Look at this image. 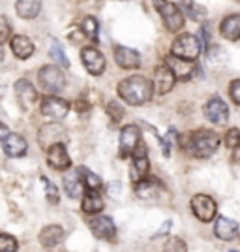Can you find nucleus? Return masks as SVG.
I'll list each match as a JSON object with an SVG mask.
<instances>
[{
    "label": "nucleus",
    "instance_id": "nucleus-13",
    "mask_svg": "<svg viewBox=\"0 0 240 252\" xmlns=\"http://www.w3.org/2000/svg\"><path fill=\"white\" fill-rule=\"evenodd\" d=\"M205 115L214 125H225L229 121V109H227V105H225L223 100H219V98L214 96L205 105Z\"/></svg>",
    "mask_w": 240,
    "mask_h": 252
},
{
    "label": "nucleus",
    "instance_id": "nucleus-11",
    "mask_svg": "<svg viewBox=\"0 0 240 252\" xmlns=\"http://www.w3.org/2000/svg\"><path fill=\"white\" fill-rule=\"evenodd\" d=\"M88 228L92 230L98 239H105V241H113L116 235L115 222L109 217H92L88 220Z\"/></svg>",
    "mask_w": 240,
    "mask_h": 252
},
{
    "label": "nucleus",
    "instance_id": "nucleus-10",
    "mask_svg": "<svg viewBox=\"0 0 240 252\" xmlns=\"http://www.w3.org/2000/svg\"><path fill=\"white\" fill-rule=\"evenodd\" d=\"M141 130L135 125H128L120 132V157H130L141 145Z\"/></svg>",
    "mask_w": 240,
    "mask_h": 252
},
{
    "label": "nucleus",
    "instance_id": "nucleus-28",
    "mask_svg": "<svg viewBox=\"0 0 240 252\" xmlns=\"http://www.w3.org/2000/svg\"><path fill=\"white\" fill-rule=\"evenodd\" d=\"M81 29H83V32L86 34V38H88V40L98 42V36H100V25H98V21H96L94 17H84Z\"/></svg>",
    "mask_w": 240,
    "mask_h": 252
},
{
    "label": "nucleus",
    "instance_id": "nucleus-9",
    "mask_svg": "<svg viewBox=\"0 0 240 252\" xmlns=\"http://www.w3.org/2000/svg\"><path fill=\"white\" fill-rule=\"evenodd\" d=\"M42 147L51 149L53 145H64L68 141V132L62 125H45L38 134Z\"/></svg>",
    "mask_w": 240,
    "mask_h": 252
},
{
    "label": "nucleus",
    "instance_id": "nucleus-8",
    "mask_svg": "<svg viewBox=\"0 0 240 252\" xmlns=\"http://www.w3.org/2000/svg\"><path fill=\"white\" fill-rule=\"evenodd\" d=\"M40 111H42L43 117H49V119H54V121H62L64 117L68 115V111H70V105L62 98L49 94L42 100Z\"/></svg>",
    "mask_w": 240,
    "mask_h": 252
},
{
    "label": "nucleus",
    "instance_id": "nucleus-14",
    "mask_svg": "<svg viewBox=\"0 0 240 252\" xmlns=\"http://www.w3.org/2000/svg\"><path fill=\"white\" fill-rule=\"evenodd\" d=\"M175 85V74L167 64H160L154 70V91L158 94H167Z\"/></svg>",
    "mask_w": 240,
    "mask_h": 252
},
{
    "label": "nucleus",
    "instance_id": "nucleus-17",
    "mask_svg": "<svg viewBox=\"0 0 240 252\" xmlns=\"http://www.w3.org/2000/svg\"><path fill=\"white\" fill-rule=\"evenodd\" d=\"M115 61L120 68H126V70H132V68H139L141 66V57L135 49H130V47H116L115 49Z\"/></svg>",
    "mask_w": 240,
    "mask_h": 252
},
{
    "label": "nucleus",
    "instance_id": "nucleus-32",
    "mask_svg": "<svg viewBox=\"0 0 240 252\" xmlns=\"http://www.w3.org/2000/svg\"><path fill=\"white\" fill-rule=\"evenodd\" d=\"M51 57L56 61V63L60 64V66H70V61H68V57L64 55V47L60 45V42H53L51 45Z\"/></svg>",
    "mask_w": 240,
    "mask_h": 252
},
{
    "label": "nucleus",
    "instance_id": "nucleus-5",
    "mask_svg": "<svg viewBox=\"0 0 240 252\" xmlns=\"http://www.w3.org/2000/svg\"><path fill=\"white\" fill-rule=\"evenodd\" d=\"M38 81H40L43 91L54 94V93H58V91L64 89L66 77H64L62 70L58 66H43L42 70H40V74H38Z\"/></svg>",
    "mask_w": 240,
    "mask_h": 252
},
{
    "label": "nucleus",
    "instance_id": "nucleus-29",
    "mask_svg": "<svg viewBox=\"0 0 240 252\" xmlns=\"http://www.w3.org/2000/svg\"><path fill=\"white\" fill-rule=\"evenodd\" d=\"M135 192L139 198H154L158 194V185L154 181H143V183H139L135 185Z\"/></svg>",
    "mask_w": 240,
    "mask_h": 252
},
{
    "label": "nucleus",
    "instance_id": "nucleus-38",
    "mask_svg": "<svg viewBox=\"0 0 240 252\" xmlns=\"http://www.w3.org/2000/svg\"><path fill=\"white\" fill-rule=\"evenodd\" d=\"M10 32H11L10 23L6 21L4 17H0V43H4L10 38Z\"/></svg>",
    "mask_w": 240,
    "mask_h": 252
},
{
    "label": "nucleus",
    "instance_id": "nucleus-27",
    "mask_svg": "<svg viewBox=\"0 0 240 252\" xmlns=\"http://www.w3.org/2000/svg\"><path fill=\"white\" fill-rule=\"evenodd\" d=\"M77 173H79V177H81V181H83V187L86 190H98L100 187H102V181H100V177H98L96 173H92L90 169L77 168Z\"/></svg>",
    "mask_w": 240,
    "mask_h": 252
},
{
    "label": "nucleus",
    "instance_id": "nucleus-18",
    "mask_svg": "<svg viewBox=\"0 0 240 252\" xmlns=\"http://www.w3.org/2000/svg\"><path fill=\"white\" fill-rule=\"evenodd\" d=\"M214 233L221 241H231L239 233V224L235 220H231V219H227V217H218L216 224H214Z\"/></svg>",
    "mask_w": 240,
    "mask_h": 252
},
{
    "label": "nucleus",
    "instance_id": "nucleus-25",
    "mask_svg": "<svg viewBox=\"0 0 240 252\" xmlns=\"http://www.w3.org/2000/svg\"><path fill=\"white\" fill-rule=\"evenodd\" d=\"M15 8H17V15L19 17H23V19H34L40 13L42 4L38 0H19L15 4Z\"/></svg>",
    "mask_w": 240,
    "mask_h": 252
},
{
    "label": "nucleus",
    "instance_id": "nucleus-41",
    "mask_svg": "<svg viewBox=\"0 0 240 252\" xmlns=\"http://www.w3.org/2000/svg\"><path fill=\"white\" fill-rule=\"evenodd\" d=\"M8 136H10V132H8V126L0 123V139H6Z\"/></svg>",
    "mask_w": 240,
    "mask_h": 252
},
{
    "label": "nucleus",
    "instance_id": "nucleus-37",
    "mask_svg": "<svg viewBox=\"0 0 240 252\" xmlns=\"http://www.w3.org/2000/svg\"><path fill=\"white\" fill-rule=\"evenodd\" d=\"M175 136H177L175 128H169L167 136L161 139V145H163V155H165V157H169V155H171V139H175Z\"/></svg>",
    "mask_w": 240,
    "mask_h": 252
},
{
    "label": "nucleus",
    "instance_id": "nucleus-30",
    "mask_svg": "<svg viewBox=\"0 0 240 252\" xmlns=\"http://www.w3.org/2000/svg\"><path fill=\"white\" fill-rule=\"evenodd\" d=\"M184 8H186L188 17L193 19V21H203V19L207 17V8H205V6H199L195 2H186Z\"/></svg>",
    "mask_w": 240,
    "mask_h": 252
},
{
    "label": "nucleus",
    "instance_id": "nucleus-35",
    "mask_svg": "<svg viewBox=\"0 0 240 252\" xmlns=\"http://www.w3.org/2000/svg\"><path fill=\"white\" fill-rule=\"evenodd\" d=\"M225 145L233 151L240 149V130L239 128H231L229 132L225 134Z\"/></svg>",
    "mask_w": 240,
    "mask_h": 252
},
{
    "label": "nucleus",
    "instance_id": "nucleus-4",
    "mask_svg": "<svg viewBox=\"0 0 240 252\" xmlns=\"http://www.w3.org/2000/svg\"><path fill=\"white\" fill-rule=\"evenodd\" d=\"M154 6L160 11V15H161V19L165 23L167 31L178 32L184 27V13L180 11L178 4H175V2H156Z\"/></svg>",
    "mask_w": 240,
    "mask_h": 252
},
{
    "label": "nucleus",
    "instance_id": "nucleus-16",
    "mask_svg": "<svg viewBox=\"0 0 240 252\" xmlns=\"http://www.w3.org/2000/svg\"><path fill=\"white\" fill-rule=\"evenodd\" d=\"M15 96L19 100V104L23 107H32V105L38 102V91L34 89V85H30L27 79H19L15 83Z\"/></svg>",
    "mask_w": 240,
    "mask_h": 252
},
{
    "label": "nucleus",
    "instance_id": "nucleus-15",
    "mask_svg": "<svg viewBox=\"0 0 240 252\" xmlns=\"http://www.w3.org/2000/svg\"><path fill=\"white\" fill-rule=\"evenodd\" d=\"M47 162L51 168L58 169V171H64L72 166L70 155L64 145H53L51 149H47Z\"/></svg>",
    "mask_w": 240,
    "mask_h": 252
},
{
    "label": "nucleus",
    "instance_id": "nucleus-42",
    "mask_svg": "<svg viewBox=\"0 0 240 252\" xmlns=\"http://www.w3.org/2000/svg\"><path fill=\"white\" fill-rule=\"evenodd\" d=\"M169 226H171V222H165V224H163V228H161V230L158 231V233H163V231H167V230H169Z\"/></svg>",
    "mask_w": 240,
    "mask_h": 252
},
{
    "label": "nucleus",
    "instance_id": "nucleus-36",
    "mask_svg": "<svg viewBox=\"0 0 240 252\" xmlns=\"http://www.w3.org/2000/svg\"><path fill=\"white\" fill-rule=\"evenodd\" d=\"M107 115L113 119V123H120L124 117V109L118 105V102H111L107 105Z\"/></svg>",
    "mask_w": 240,
    "mask_h": 252
},
{
    "label": "nucleus",
    "instance_id": "nucleus-39",
    "mask_svg": "<svg viewBox=\"0 0 240 252\" xmlns=\"http://www.w3.org/2000/svg\"><path fill=\"white\" fill-rule=\"evenodd\" d=\"M229 96L233 98V102L237 105H240V79L233 81L229 87Z\"/></svg>",
    "mask_w": 240,
    "mask_h": 252
},
{
    "label": "nucleus",
    "instance_id": "nucleus-23",
    "mask_svg": "<svg viewBox=\"0 0 240 252\" xmlns=\"http://www.w3.org/2000/svg\"><path fill=\"white\" fill-rule=\"evenodd\" d=\"M64 239V230L56 224H51V226H45L40 233V243L43 247H56L58 243Z\"/></svg>",
    "mask_w": 240,
    "mask_h": 252
},
{
    "label": "nucleus",
    "instance_id": "nucleus-34",
    "mask_svg": "<svg viewBox=\"0 0 240 252\" xmlns=\"http://www.w3.org/2000/svg\"><path fill=\"white\" fill-rule=\"evenodd\" d=\"M17 251V241L13 235L0 233V252H15Z\"/></svg>",
    "mask_w": 240,
    "mask_h": 252
},
{
    "label": "nucleus",
    "instance_id": "nucleus-24",
    "mask_svg": "<svg viewBox=\"0 0 240 252\" xmlns=\"http://www.w3.org/2000/svg\"><path fill=\"white\" fill-rule=\"evenodd\" d=\"M11 51L17 59H28L34 53V43L27 36H13L11 38Z\"/></svg>",
    "mask_w": 240,
    "mask_h": 252
},
{
    "label": "nucleus",
    "instance_id": "nucleus-3",
    "mask_svg": "<svg viewBox=\"0 0 240 252\" xmlns=\"http://www.w3.org/2000/svg\"><path fill=\"white\" fill-rule=\"evenodd\" d=\"M171 51H173V57L193 63L199 57V53H201V42L193 34H182V36H178L177 40L173 42Z\"/></svg>",
    "mask_w": 240,
    "mask_h": 252
},
{
    "label": "nucleus",
    "instance_id": "nucleus-26",
    "mask_svg": "<svg viewBox=\"0 0 240 252\" xmlns=\"http://www.w3.org/2000/svg\"><path fill=\"white\" fill-rule=\"evenodd\" d=\"M64 189H66V192H68L70 198H79L83 185H81V177H79L77 171H73V173H70L68 177H64Z\"/></svg>",
    "mask_w": 240,
    "mask_h": 252
},
{
    "label": "nucleus",
    "instance_id": "nucleus-2",
    "mask_svg": "<svg viewBox=\"0 0 240 252\" xmlns=\"http://www.w3.org/2000/svg\"><path fill=\"white\" fill-rule=\"evenodd\" d=\"M219 145V136L214 130H207V128H201L195 130L186 136L184 139V149L188 151L189 155L197 158H209L216 153V149Z\"/></svg>",
    "mask_w": 240,
    "mask_h": 252
},
{
    "label": "nucleus",
    "instance_id": "nucleus-1",
    "mask_svg": "<svg viewBox=\"0 0 240 252\" xmlns=\"http://www.w3.org/2000/svg\"><path fill=\"white\" fill-rule=\"evenodd\" d=\"M118 94L130 105H141L152 98L154 83H150L145 75H130L124 81H120Z\"/></svg>",
    "mask_w": 240,
    "mask_h": 252
},
{
    "label": "nucleus",
    "instance_id": "nucleus-20",
    "mask_svg": "<svg viewBox=\"0 0 240 252\" xmlns=\"http://www.w3.org/2000/svg\"><path fill=\"white\" fill-rule=\"evenodd\" d=\"M219 32L225 40L229 42H237L240 38V13H233L229 17H225L221 21V27H219Z\"/></svg>",
    "mask_w": 240,
    "mask_h": 252
},
{
    "label": "nucleus",
    "instance_id": "nucleus-31",
    "mask_svg": "<svg viewBox=\"0 0 240 252\" xmlns=\"http://www.w3.org/2000/svg\"><path fill=\"white\" fill-rule=\"evenodd\" d=\"M163 252H188V247L180 237H169L163 245Z\"/></svg>",
    "mask_w": 240,
    "mask_h": 252
},
{
    "label": "nucleus",
    "instance_id": "nucleus-43",
    "mask_svg": "<svg viewBox=\"0 0 240 252\" xmlns=\"http://www.w3.org/2000/svg\"><path fill=\"white\" fill-rule=\"evenodd\" d=\"M0 59H2V49H0Z\"/></svg>",
    "mask_w": 240,
    "mask_h": 252
},
{
    "label": "nucleus",
    "instance_id": "nucleus-7",
    "mask_svg": "<svg viewBox=\"0 0 240 252\" xmlns=\"http://www.w3.org/2000/svg\"><path fill=\"white\" fill-rule=\"evenodd\" d=\"M148 158H146V147L145 143H141L139 147L135 149V153L132 155V169H130V175H132V183H143L146 181V175H148Z\"/></svg>",
    "mask_w": 240,
    "mask_h": 252
},
{
    "label": "nucleus",
    "instance_id": "nucleus-6",
    "mask_svg": "<svg viewBox=\"0 0 240 252\" xmlns=\"http://www.w3.org/2000/svg\"><path fill=\"white\" fill-rule=\"evenodd\" d=\"M191 211L193 215L197 217L199 220L210 222L216 219V213H218V205L216 201L212 200L207 194H195L191 198Z\"/></svg>",
    "mask_w": 240,
    "mask_h": 252
},
{
    "label": "nucleus",
    "instance_id": "nucleus-22",
    "mask_svg": "<svg viewBox=\"0 0 240 252\" xmlns=\"http://www.w3.org/2000/svg\"><path fill=\"white\" fill-rule=\"evenodd\" d=\"M81 209L86 215H96V213H100V211L104 209V200H102V196H100L98 190H86L84 192Z\"/></svg>",
    "mask_w": 240,
    "mask_h": 252
},
{
    "label": "nucleus",
    "instance_id": "nucleus-21",
    "mask_svg": "<svg viewBox=\"0 0 240 252\" xmlns=\"http://www.w3.org/2000/svg\"><path fill=\"white\" fill-rule=\"evenodd\" d=\"M4 153L8 157H23L27 153V141L25 137H21L19 134H10V136L4 139Z\"/></svg>",
    "mask_w": 240,
    "mask_h": 252
},
{
    "label": "nucleus",
    "instance_id": "nucleus-19",
    "mask_svg": "<svg viewBox=\"0 0 240 252\" xmlns=\"http://www.w3.org/2000/svg\"><path fill=\"white\" fill-rule=\"evenodd\" d=\"M167 66L178 79H189L197 70L191 61H182V59H177V57H167Z\"/></svg>",
    "mask_w": 240,
    "mask_h": 252
},
{
    "label": "nucleus",
    "instance_id": "nucleus-33",
    "mask_svg": "<svg viewBox=\"0 0 240 252\" xmlns=\"http://www.w3.org/2000/svg\"><path fill=\"white\" fill-rule=\"evenodd\" d=\"M42 185L45 187V196H47V201L51 203V205H56L58 203V190H56V187L53 185L49 179H45V177H42Z\"/></svg>",
    "mask_w": 240,
    "mask_h": 252
},
{
    "label": "nucleus",
    "instance_id": "nucleus-12",
    "mask_svg": "<svg viewBox=\"0 0 240 252\" xmlns=\"http://www.w3.org/2000/svg\"><path fill=\"white\" fill-rule=\"evenodd\" d=\"M81 61H83L84 68L88 70V74L102 75L105 70V57L98 51L96 47H83L81 51Z\"/></svg>",
    "mask_w": 240,
    "mask_h": 252
},
{
    "label": "nucleus",
    "instance_id": "nucleus-40",
    "mask_svg": "<svg viewBox=\"0 0 240 252\" xmlns=\"http://www.w3.org/2000/svg\"><path fill=\"white\" fill-rule=\"evenodd\" d=\"M201 40H203V45H205V47L209 45V27H207V25L201 29Z\"/></svg>",
    "mask_w": 240,
    "mask_h": 252
}]
</instances>
